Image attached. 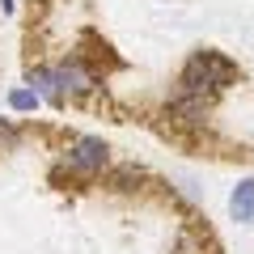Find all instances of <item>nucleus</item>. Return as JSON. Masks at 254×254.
I'll use <instances>...</instances> for the list:
<instances>
[{"label":"nucleus","mask_w":254,"mask_h":254,"mask_svg":"<svg viewBox=\"0 0 254 254\" xmlns=\"http://www.w3.org/2000/svg\"><path fill=\"white\" fill-rule=\"evenodd\" d=\"M237 64L229 60L225 51H212V47H203V51H195L187 64H182L178 72V93H187V98H199V102H212L216 93H225L229 85H237Z\"/></svg>","instance_id":"nucleus-1"},{"label":"nucleus","mask_w":254,"mask_h":254,"mask_svg":"<svg viewBox=\"0 0 254 254\" xmlns=\"http://www.w3.org/2000/svg\"><path fill=\"white\" fill-rule=\"evenodd\" d=\"M170 123H178V127H203L208 123V102H199V98H187V93H178V98L170 102Z\"/></svg>","instance_id":"nucleus-5"},{"label":"nucleus","mask_w":254,"mask_h":254,"mask_svg":"<svg viewBox=\"0 0 254 254\" xmlns=\"http://www.w3.org/2000/svg\"><path fill=\"white\" fill-rule=\"evenodd\" d=\"M55 72H60V89H64V98H89V93L102 85L98 72H93L85 60H68V64H60Z\"/></svg>","instance_id":"nucleus-3"},{"label":"nucleus","mask_w":254,"mask_h":254,"mask_svg":"<svg viewBox=\"0 0 254 254\" xmlns=\"http://www.w3.org/2000/svg\"><path fill=\"white\" fill-rule=\"evenodd\" d=\"M229 212L237 225H254V178H237V187L229 190Z\"/></svg>","instance_id":"nucleus-6"},{"label":"nucleus","mask_w":254,"mask_h":254,"mask_svg":"<svg viewBox=\"0 0 254 254\" xmlns=\"http://www.w3.org/2000/svg\"><path fill=\"white\" fill-rule=\"evenodd\" d=\"M21 144V127L13 119H0V153H13Z\"/></svg>","instance_id":"nucleus-9"},{"label":"nucleus","mask_w":254,"mask_h":254,"mask_svg":"<svg viewBox=\"0 0 254 254\" xmlns=\"http://www.w3.org/2000/svg\"><path fill=\"white\" fill-rule=\"evenodd\" d=\"M140 182H144V170H140V165H115V170H106V187L119 190V195L136 190Z\"/></svg>","instance_id":"nucleus-7"},{"label":"nucleus","mask_w":254,"mask_h":254,"mask_svg":"<svg viewBox=\"0 0 254 254\" xmlns=\"http://www.w3.org/2000/svg\"><path fill=\"white\" fill-rule=\"evenodd\" d=\"M64 170L76 178H98L110 170V144L102 136H76L64 148Z\"/></svg>","instance_id":"nucleus-2"},{"label":"nucleus","mask_w":254,"mask_h":254,"mask_svg":"<svg viewBox=\"0 0 254 254\" xmlns=\"http://www.w3.org/2000/svg\"><path fill=\"white\" fill-rule=\"evenodd\" d=\"M26 85L38 93V102H51L55 110L68 102V98H64V89H60V72H55V68H47V64L30 68V72H26Z\"/></svg>","instance_id":"nucleus-4"},{"label":"nucleus","mask_w":254,"mask_h":254,"mask_svg":"<svg viewBox=\"0 0 254 254\" xmlns=\"http://www.w3.org/2000/svg\"><path fill=\"white\" fill-rule=\"evenodd\" d=\"M0 9H4V13L13 17V13H17V0H0Z\"/></svg>","instance_id":"nucleus-10"},{"label":"nucleus","mask_w":254,"mask_h":254,"mask_svg":"<svg viewBox=\"0 0 254 254\" xmlns=\"http://www.w3.org/2000/svg\"><path fill=\"white\" fill-rule=\"evenodd\" d=\"M38 106H43V102H38V93L30 89V85H17V89H9V110H13V115H34Z\"/></svg>","instance_id":"nucleus-8"}]
</instances>
